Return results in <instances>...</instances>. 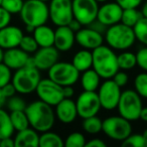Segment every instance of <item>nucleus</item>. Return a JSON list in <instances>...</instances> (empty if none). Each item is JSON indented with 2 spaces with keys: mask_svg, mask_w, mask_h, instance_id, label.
Here are the masks:
<instances>
[{
  "mask_svg": "<svg viewBox=\"0 0 147 147\" xmlns=\"http://www.w3.org/2000/svg\"><path fill=\"white\" fill-rule=\"evenodd\" d=\"M25 113L29 120L31 128L37 132L49 131L55 123V112L53 106L41 100L30 103L25 108Z\"/></svg>",
  "mask_w": 147,
  "mask_h": 147,
  "instance_id": "obj_1",
  "label": "nucleus"
},
{
  "mask_svg": "<svg viewBox=\"0 0 147 147\" xmlns=\"http://www.w3.org/2000/svg\"><path fill=\"white\" fill-rule=\"evenodd\" d=\"M93 69L98 73L101 79H112L119 71L118 55L109 45H100L93 49Z\"/></svg>",
  "mask_w": 147,
  "mask_h": 147,
  "instance_id": "obj_2",
  "label": "nucleus"
},
{
  "mask_svg": "<svg viewBox=\"0 0 147 147\" xmlns=\"http://www.w3.org/2000/svg\"><path fill=\"white\" fill-rule=\"evenodd\" d=\"M107 45L117 51H126L130 49L136 40L133 27L119 22L108 27L104 34Z\"/></svg>",
  "mask_w": 147,
  "mask_h": 147,
  "instance_id": "obj_3",
  "label": "nucleus"
},
{
  "mask_svg": "<svg viewBox=\"0 0 147 147\" xmlns=\"http://www.w3.org/2000/svg\"><path fill=\"white\" fill-rule=\"evenodd\" d=\"M19 15L25 25H30L35 28L45 24L49 19V5L40 0H25Z\"/></svg>",
  "mask_w": 147,
  "mask_h": 147,
  "instance_id": "obj_4",
  "label": "nucleus"
},
{
  "mask_svg": "<svg viewBox=\"0 0 147 147\" xmlns=\"http://www.w3.org/2000/svg\"><path fill=\"white\" fill-rule=\"evenodd\" d=\"M40 80V71L37 67H23L15 71L11 83L14 85L17 93L29 95L35 92Z\"/></svg>",
  "mask_w": 147,
  "mask_h": 147,
  "instance_id": "obj_5",
  "label": "nucleus"
},
{
  "mask_svg": "<svg viewBox=\"0 0 147 147\" xmlns=\"http://www.w3.org/2000/svg\"><path fill=\"white\" fill-rule=\"evenodd\" d=\"M143 108L142 98L135 90H125L122 92L119 100L118 109L119 115L125 119L136 121L140 119V113Z\"/></svg>",
  "mask_w": 147,
  "mask_h": 147,
  "instance_id": "obj_6",
  "label": "nucleus"
},
{
  "mask_svg": "<svg viewBox=\"0 0 147 147\" xmlns=\"http://www.w3.org/2000/svg\"><path fill=\"white\" fill-rule=\"evenodd\" d=\"M49 78L61 87L74 86L80 79V71L71 63L57 61L47 71Z\"/></svg>",
  "mask_w": 147,
  "mask_h": 147,
  "instance_id": "obj_7",
  "label": "nucleus"
},
{
  "mask_svg": "<svg viewBox=\"0 0 147 147\" xmlns=\"http://www.w3.org/2000/svg\"><path fill=\"white\" fill-rule=\"evenodd\" d=\"M102 131L107 137L115 141H121L132 134L130 121L122 116H110L103 120Z\"/></svg>",
  "mask_w": 147,
  "mask_h": 147,
  "instance_id": "obj_8",
  "label": "nucleus"
},
{
  "mask_svg": "<svg viewBox=\"0 0 147 147\" xmlns=\"http://www.w3.org/2000/svg\"><path fill=\"white\" fill-rule=\"evenodd\" d=\"M49 11V19L55 25H67L74 18L73 0H51Z\"/></svg>",
  "mask_w": 147,
  "mask_h": 147,
  "instance_id": "obj_9",
  "label": "nucleus"
},
{
  "mask_svg": "<svg viewBox=\"0 0 147 147\" xmlns=\"http://www.w3.org/2000/svg\"><path fill=\"white\" fill-rule=\"evenodd\" d=\"M39 100L47 103L53 107L59 104L63 98V87L53 82L51 79H41L35 90Z\"/></svg>",
  "mask_w": 147,
  "mask_h": 147,
  "instance_id": "obj_10",
  "label": "nucleus"
},
{
  "mask_svg": "<svg viewBox=\"0 0 147 147\" xmlns=\"http://www.w3.org/2000/svg\"><path fill=\"white\" fill-rule=\"evenodd\" d=\"M99 3L96 0H73V14L83 26H88L97 19Z\"/></svg>",
  "mask_w": 147,
  "mask_h": 147,
  "instance_id": "obj_11",
  "label": "nucleus"
},
{
  "mask_svg": "<svg viewBox=\"0 0 147 147\" xmlns=\"http://www.w3.org/2000/svg\"><path fill=\"white\" fill-rule=\"evenodd\" d=\"M121 94H122L121 87H119L113 81V79L106 80L99 87L98 90V96L102 108L107 111H112L117 109Z\"/></svg>",
  "mask_w": 147,
  "mask_h": 147,
  "instance_id": "obj_12",
  "label": "nucleus"
},
{
  "mask_svg": "<svg viewBox=\"0 0 147 147\" xmlns=\"http://www.w3.org/2000/svg\"><path fill=\"white\" fill-rule=\"evenodd\" d=\"M78 116L85 119L95 116L99 113L101 106L98 93L95 91H84L78 96L76 101Z\"/></svg>",
  "mask_w": 147,
  "mask_h": 147,
  "instance_id": "obj_13",
  "label": "nucleus"
},
{
  "mask_svg": "<svg viewBox=\"0 0 147 147\" xmlns=\"http://www.w3.org/2000/svg\"><path fill=\"white\" fill-rule=\"evenodd\" d=\"M104 34L86 26L81 28L76 32V42L80 47L86 49H95L96 47H100L104 42Z\"/></svg>",
  "mask_w": 147,
  "mask_h": 147,
  "instance_id": "obj_14",
  "label": "nucleus"
},
{
  "mask_svg": "<svg viewBox=\"0 0 147 147\" xmlns=\"http://www.w3.org/2000/svg\"><path fill=\"white\" fill-rule=\"evenodd\" d=\"M59 51L55 47H39L34 53L33 59L35 67L39 71H49L55 63L59 61Z\"/></svg>",
  "mask_w": 147,
  "mask_h": 147,
  "instance_id": "obj_15",
  "label": "nucleus"
},
{
  "mask_svg": "<svg viewBox=\"0 0 147 147\" xmlns=\"http://www.w3.org/2000/svg\"><path fill=\"white\" fill-rule=\"evenodd\" d=\"M122 13L123 8L116 1L115 2H107L99 7L97 19L109 27L113 24L121 22Z\"/></svg>",
  "mask_w": 147,
  "mask_h": 147,
  "instance_id": "obj_16",
  "label": "nucleus"
},
{
  "mask_svg": "<svg viewBox=\"0 0 147 147\" xmlns=\"http://www.w3.org/2000/svg\"><path fill=\"white\" fill-rule=\"evenodd\" d=\"M22 37V29L15 25L8 24L0 29V47L3 49H9L19 47Z\"/></svg>",
  "mask_w": 147,
  "mask_h": 147,
  "instance_id": "obj_17",
  "label": "nucleus"
},
{
  "mask_svg": "<svg viewBox=\"0 0 147 147\" xmlns=\"http://www.w3.org/2000/svg\"><path fill=\"white\" fill-rule=\"evenodd\" d=\"M76 42V32L67 25L57 26L55 30V43L53 47L59 51H69Z\"/></svg>",
  "mask_w": 147,
  "mask_h": 147,
  "instance_id": "obj_18",
  "label": "nucleus"
},
{
  "mask_svg": "<svg viewBox=\"0 0 147 147\" xmlns=\"http://www.w3.org/2000/svg\"><path fill=\"white\" fill-rule=\"evenodd\" d=\"M55 112L57 119L63 124L73 123L78 116L76 102L71 98H63L59 104L55 105Z\"/></svg>",
  "mask_w": 147,
  "mask_h": 147,
  "instance_id": "obj_19",
  "label": "nucleus"
},
{
  "mask_svg": "<svg viewBox=\"0 0 147 147\" xmlns=\"http://www.w3.org/2000/svg\"><path fill=\"white\" fill-rule=\"evenodd\" d=\"M29 57V53L24 51L19 47L13 49H5L3 53V63L13 71H16L25 67Z\"/></svg>",
  "mask_w": 147,
  "mask_h": 147,
  "instance_id": "obj_20",
  "label": "nucleus"
},
{
  "mask_svg": "<svg viewBox=\"0 0 147 147\" xmlns=\"http://www.w3.org/2000/svg\"><path fill=\"white\" fill-rule=\"evenodd\" d=\"M14 142L15 146L17 147H37L39 146L38 132L31 127H28L24 130L17 131Z\"/></svg>",
  "mask_w": 147,
  "mask_h": 147,
  "instance_id": "obj_21",
  "label": "nucleus"
},
{
  "mask_svg": "<svg viewBox=\"0 0 147 147\" xmlns=\"http://www.w3.org/2000/svg\"><path fill=\"white\" fill-rule=\"evenodd\" d=\"M32 35L39 47H53L55 43V30L47 24L35 27Z\"/></svg>",
  "mask_w": 147,
  "mask_h": 147,
  "instance_id": "obj_22",
  "label": "nucleus"
},
{
  "mask_svg": "<svg viewBox=\"0 0 147 147\" xmlns=\"http://www.w3.org/2000/svg\"><path fill=\"white\" fill-rule=\"evenodd\" d=\"M71 63L77 67L79 71H85L93 67V53L90 49H82L75 53L71 59Z\"/></svg>",
  "mask_w": 147,
  "mask_h": 147,
  "instance_id": "obj_23",
  "label": "nucleus"
},
{
  "mask_svg": "<svg viewBox=\"0 0 147 147\" xmlns=\"http://www.w3.org/2000/svg\"><path fill=\"white\" fill-rule=\"evenodd\" d=\"M101 77L93 67L83 71L81 76V86L84 91H95L100 87Z\"/></svg>",
  "mask_w": 147,
  "mask_h": 147,
  "instance_id": "obj_24",
  "label": "nucleus"
},
{
  "mask_svg": "<svg viewBox=\"0 0 147 147\" xmlns=\"http://www.w3.org/2000/svg\"><path fill=\"white\" fill-rule=\"evenodd\" d=\"M15 129L10 119V114L3 108L0 109V139L12 137Z\"/></svg>",
  "mask_w": 147,
  "mask_h": 147,
  "instance_id": "obj_25",
  "label": "nucleus"
},
{
  "mask_svg": "<svg viewBox=\"0 0 147 147\" xmlns=\"http://www.w3.org/2000/svg\"><path fill=\"white\" fill-rule=\"evenodd\" d=\"M65 145L63 138L55 132L45 131L39 135V146L40 147H61Z\"/></svg>",
  "mask_w": 147,
  "mask_h": 147,
  "instance_id": "obj_26",
  "label": "nucleus"
},
{
  "mask_svg": "<svg viewBox=\"0 0 147 147\" xmlns=\"http://www.w3.org/2000/svg\"><path fill=\"white\" fill-rule=\"evenodd\" d=\"M10 119L15 131H21L30 127L29 120L24 111H12L10 112Z\"/></svg>",
  "mask_w": 147,
  "mask_h": 147,
  "instance_id": "obj_27",
  "label": "nucleus"
},
{
  "mask_svg": "<svg viewBox=\"0 0 147 147\" xmlns=\"http://www.w3.org/2000/svg\"><path fill=\"white\" fill-rule=\"evenodd\" d=\"M117 59H118L119 69L123 71L132 69L137 65L136 53H133L131 51H123L120 55H118Z\"/></svg>",
  "mask_w": 147,
  "mask_h": 147,
  "instance_id": "obj_28",
  "label": "nucleus"
},
{
  "mask_svg": "<svg viewBox=\"0 0 147 147\" xmlns=\"http://www.w3.org/2000/svg\"><path fill=\"white\" fill-rule=\"evenodd\" d=\"M103 128V121L96 115L92 117L85 118L83 121V129L88 134H98L102 131Z\"/></svg>",
  "mask_w": 147,
  "mask_h": 147,
  "instance_id": "obj_29",
  "label": "nucleus"
},
{
  "mask_svg": "<svg viewBox=\"0 0 147 147\" xmlns=\"http://www.w3.org/2000/svg\"><path fill=\"white\" fill-rule=\"evenodd\" d=\"M142 17L141 11L137 10V8H126L123 9L121 22L124 23L125 25L133 27Z\"/></svg>",
  "mask_w": 147,
  "mask_h": 147,
  "instance_id": "obj_30",
  "label": "nucleus"
},
{
  "mask_svg": "<svg viewBox=\"0 0 147 147\" xmlns=\"http://www.w3.org/2000/svg\"><path fill=\"white\" fill-rule=\"evenodd\" d=\"M135 36L138 41H140L143 45L147 47V18L142 17L136 24L133 26Z\"/></svg>",
  "mask_w": 147,
  "mask_h": 147,
  "instance_id": "obj_31",
  "label": "nucleus"
},
{
  "mask_svg": "<svg viewBox=\"0 0 147 147\" xmlns=\"http://www.w3.org/2000/svg\"><path fill=\"white\" fill-rule=\"evenodd\" d=\"M134 90L141 98L147 99V71L138 74L134 79Z\"/></svg>",
  "mask_w": 147,
  "mask_h": 147,
  "instance_id": "obj_32",
  "label": "nucleus"
},
{
  "mask_svg": "<svg viewBox=\"0 0 147 147\" xmlns=\"http://www.w3.org/2000/svg\"><path fill=\"white\" fill-rule=\"evenodd\" d=\"M86 138L80 132L71 133L65 140V145L67 147H84L86 146Z\"/></svg>",
  "mask_w": 147,
  "mask_h": 147,
  "instance_id": "obj_33",
  "label": "nucleus"
},
{
  "mask_svg": "<svg viewBox=\"0 0 147 147\" xmlns=\"http://www.w3.org/2000/svg\"><path fill=\"white\" fill-rule=\"evenodd\" d=\"M124 147H147V140L142 134H131L122 141Z\"/></svg>",
  "mask_w": 147,
  "mask_h": 147,
  "instance_id": "obj_34",
  "label": "nucleus"
},
{
  "mask_svg": "<svg viewBox=\"0 0 147 147\" xmlns=\"http://www.w3.org/2000/svg\"><path fill=\"white\" fill-rule=\"evenodd\" d=\"M24 0H2L1 6L7 10L11 15L19 14L23 7Z\"/></svg>",
  "mask_w": 147,
  "mask_h": 147,
  "instance_id": "obj_35",
  "label": "nucleus"
},
{
  "mask_svg": "<svg viewBox=\"0 0 147 147\" xmlns=\"http://www.w3.org/2000/svg\"><path fill=\"white\" fill-rule=\"evenodd\" d=\"M19 47L22 49L24 51H26L27 53H34L39 49L33 35H23Z\"/></svg>",
  "mask_w": 147,
  "mask_h": 147,
  "instance_id": "obj_36",
  "label": "nucleus"
},
{
  "mask_svg": "<svg viewBox=\"0 0 147 147\" xmlns=\"http://www.w3.org/2000/svg\"><path fill=\"white\" fill-rule=\"evenodd\" d=\"M6 105H7V109L10 112H12V111H24L27 106L25 101L21 97L16 96V95L8 98Z\"/></svg>",
  "mask_w": 147,
  "mask_h": 147,
  "instance_id": "obj_37",
  "label": "nucleus"
},
{
  "mask_svg": "<svg viewBox=\"0 0 147 147\" xmlns=\"http://www.w3.org/2000/svg\"><path fill=\"white\" fill-rule=\"evenodd\" d=\"M12 69L8 67L4 63H0V88L4 87L12 80Z\"/></svg>",
  "mask_w": 147,
  "mask_h": 147,
  "instance_id": "obj_38",
  "label": "nucleus"
},
{
  "mask_svg": "<svg viewBox=\"0 0 147 147\" xmlns=\"http://www.w3.org/2000/svg\"><path fill=\"white\" fill-rule=\"evenodd\" d=\"M137 59V65L143 69L144 71H147V47L144 45V47H141L136 53Z\"/></svg>",
  "mask_w": 147,
  "mask_h": 147,
  "instance_id": "obj_39",
  "label": "nucleus"
},
{
  "mask_svg": "<svg viewBox=\"0 0 147 147\" xmlns=\"http://www.w3.org/2000/svg\"><path fill=\"white\" fill-rule=\"evenodd\" d=\"M112 79L119 87H121V88H122V87H124V86H126L127 83H128V81H129L128 75H127V74L125 73V71H123V69H122V71H117Z\"/></svg>",
  "mask_w": 147,
  "mask_h": 147,
  "instance_id": "obj_40",
  "label": "nucleus"
},
{
  "mask_svg": "<svg viewBox=\"0 0 147 147\" xmlns=\"http://www.w3.org/2000/svg\"><path fill=\"white\" fill-rule=\"evenodd\" d=\"M123 9L126 8H137L140 6L143 0H115Z\"/></svg>",
  "mask_w": 147,
  "mask_h": 147,
  "instance_id": "obj_41",
  "label": "nucleus"
},
{
  "mask_svg": "<svg viewBox=\"0 0 147 147\" xmlns=\"http://www.w3.org/2000/svg\"><path fill=\"white\" fill-rule=\"evenodd\" d=\"M11 21V14L0 5V29L7 26Z\"/></svg>",
  "mask_w": 147,
  "mask_h": 147,
  "instance_id": "obj_42",
  "label": "nucleus"
},
{
  "mask_svg": "<svg viewBox=\"0 0 147 147\" xmlns=\"http://www.w3.org/2000/svg\"><path fill=\"white\" fill-rule=\"evenodd\" d=\"M88 26L90 27V28L94 29V30L98 31V32L102 33V34H105V32H106L107 29H108V26L105 25L103 22H101L100 20H98V19H95V20L93 21V22H91Z\"/></svg>",
  "mask_w": 147,
  "mask_h": 147,
  "instance_id": "obj_43",
  "label": "nucleus"
},
{
  "mask_svg": "<svg viewBox=\"0 0 147 147\" xmlns=\"http://www.w3.org/2000/svg\"><path fill=\"white\" fill-rule=\"evenodd\" d=\"M1 89H2L4 95L7 97V99L10 98V97H12V96H14V95L17 93L16 89H15L14 85H13L12 83H8V84L5 85V86L2 87Z\"/></svg>",
  "mask_w": 147,
  "mask_h": 147,
  "instance_id": "obj_44",
  "label": "nucleus"
},
{
  "mask_svg": "<svg viewBox=\"0 0 147 147\" xmlns=\"http://www.w3.org/2000/svg\"><path fill=\"white\" fill-rule=\"evenodd\" d=\"M106 143L102 140V139H99V138H94V139H91L90 141L86 143V146L87 147H106Z\"/></svg>",
  "mask_w": 147,
  "mask_h": 147,
  "instance_id": "obj_45",
  "label": "nucleus"
},
{
  "mask_svg": "<svg viewBox=\"0 0 147 147\" xmlns=\"http://www.w3.org/2000/svg\"><path fill=\"white\" fill-rule=\"evenodd\" d=\"M67 26H69V28L71 29V30H74V31H75V32H77V31L80 30V29L82 28L83 25L81 24V23L79 22V21L77 20V19L73 18V19H71V22H69V24H67Z\"/></svg>",
  "mask_w": 147,
  "mask_h": 147,
  "instance_id": "obj_46",
  "label": "nucleus"
},
{
  "mask_svg": "<svg viewBox=\"0 0 147 147\" xmlns=\"http://www.w3.org/2000/svg\"><path fill=\"white\" fill-rule=\"evenodd\" d=\"M15 146L14 139L11 137H7V138L1 139V147H13Z\"/></svg>",
  "mask_w": 147,
  "mask_h": 147,
  "instance_id": "obj_47",
  "label": "nucleus"
},
{
  "mask_svg": "<svg viewBox=\"0 0 147 147\" xmlns=\"http://www.w3.org/2000/svg\"><path fill=\"white\" fill-rule=\"evenodd\" d=\"M74 94H75V90H74L73 86L63 87V96H65V98H71Z\"/></svg>",
  "mask_w": 147,
  "mask_h": 147,
  "instance_id": "obj_48",
  "label": "nucleus"
},
{
  "mask_svg": "<svg viewBox=\"0 0 147 147\" xmlns=\"http://www.w3.org/2000/svg\"><path fill=\"white\" fill-rule=\"evenodd\" d=\"M7 97L4 95V93H3V91H2V89L0 88V109L1 108H3V107L6 105V103H7Z\"/></svg>",
  "mask_w": 147,
  "mask_h": 147,
  "instance_id": "obj_49",
  "label": "nucleus"
},
{
  "mask_svg": "<svg viewBox=\"0 0 147 147\" xmlns=\"http://www.w3.org/2000/svg\"><path fill=\"white\" fill-rule=\"evenodd\" d=\"M140 119L144 122H147V107H143L140 113Z\"/></svg>",
  "mask_w": 147,
  "mask_h": 147,
  "instance_id": "obj_50",
  "label": "nucleus"
},
{
  "mask_svg": "<svg viewBox=\"0 0 147 147\" xmlns=\"http://www.w3.org/2000/svg\"><path fill=\"white\" fill-rule=\"evenodd\" d=\"M141 13H142L143 17H146L147 18V1H145L142 5V8H141Z\"/></svg>",
  "mask_w": 147,
  "mask_h": 147,
  "instance_id": "obj_51",
  "label": "nucleus"
},
{
  "mask_svg": "<svg viewBox=\"0 0 147 147\" xmlns=\"http://www.w3.org/2000/svg\"><path fill=\"white\" fill-rule=\"evenodd\" d=\"M25 29H26L27 32H33V30H34V27L30 26V25H25Z\"/></svg>",
  "mask_w": 147,
  "mask_h": 147,
  "instance_id": "obj_52",
  "label": "nucleus"
},
{
  "mask_svg": "<svg viewBox=\"0 0 147 147\" xmlns=\"http://www.w3.org/2000/svg\"><path fill=\"white\" fill-rule=\"evenodd\" d=\"M3 53H4L3 49L2 47H0V63H2V61H3Z\"/></svg>",
  "mask_w": 147,
  "mask_h": 147,
  "instance_id": "obj_53",
  "label": "nucleus"
},
{
  "mask_svg": "<svg viewBox=\"0 0 147 147\" xmlns=\"http://www.w3.org/2000/svg\"><path fill=\"white\" fill-rule=\"evenodd\" d=\"M142 135H143V136H144V138H145V139H146V140H147V128L145 129L144 131H143Z\"/></svg>",
  "mask_w": 147,
  "mask_h": 147,
  "instance_id": "obj_54",
  "label": "nucleus"
},
{
  "mask_svg": "<svg viewBox=\"0 0 147 147\" xmlns=\"http://www.w3.org/2000/svg\"><path fill=\"white\" fill-rule=\"evenodd\" d=\"M96 1H97L98 3H104V2H107L108 0H96Z\"/></svg>",
  "mask_w": 147,
  "mask_h": 147,
  "instance_id": "obj_55",
  "label": "nucleus"
},
{
  "mask_svg": "<svg viewBox=\"0 0 147 147\" xmlns=\"http://www.w3.org/2000/svg\"><path fill=\"white\" fill-rule=\"evenodd\" d=\"M40 1H43V2H49L51 0H40Z\"/></svg>",
  "mask_w": 147,
  "mask_h": 147,
  "instance_id": "obj_56",
  "label": "nucleus"
},
{
  "mask_svg": "<svg viewBox=\"0 0 147 147\" xmlns=\"http://www.w3.org/2000/svg\"><path fill=\"white\" fill-rule=\"evenodd\" d=\"M0 147H1V139H0Z\"/></svg>",
  "mask_w": 147,
  "mask_h": 147,
  "instance_id": "obj_57",
  "label": "nucleus"
},
{
  "mask_svg": "<svg viewBox=\"0 0 147 147\" xmlns=\"http://www.w3.org/2000/svg\"><path fill=\"white\" fill-rule=\"evenodd\" d=\"M1 2H2V0H0V5H1Z\"/></svg>",
  "mask_w": 147,
  "mask_h": 147,
  "instance_id": "obj_58",
  "label": "nucleus"
},
{
  "mask_svg": "<svg viewBox=\"0 0 147 147\" xmlns=\"http://www.w3.org/2000/svg\"><path fill=\"white\" fill-rule=\"evenodd\" d=\"M24 1H25V0H24Z\"/></svg>",
  "mask_w": 147,
  "mask_h": 147,
  "instance_id": "obj_59",
  "label": "nucleus"
}]
</instances>
